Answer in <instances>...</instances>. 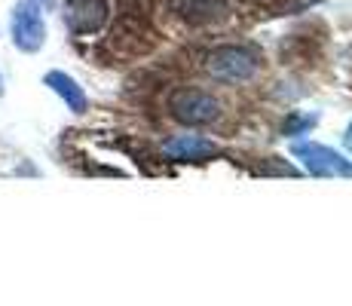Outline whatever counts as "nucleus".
I'll use <instances>...</instances> for the list:
<instances>
[{
  "label": "nucleus",
  "mask_w": 352,
  "mask_h": 306,
  "mask_svg": "<svg viewBox=\"0 0 352 306\" xmlns=\"http://www.w3.org/2000/svg\"><path fill=\"white\" fill-rule=\"evenodd\" d=\"M202 67L208 77L221 83H248L261 71V56L245 43H224L208 52Z\"/></svg>",
  "instance_id": "obj_1"
},
{
  "label": "nucleus",
  "mask_w": 352,
  "mask_h": 306,
  "mask_svg": "<svg viewBox=\"0 0 352 306\" xmlns=\"http://www.w3.org/2000/svg\"><path fill=\"white\" fill-rule=\"evenodd\" d=\"M43 0H19L10 16V40L19 52L34 56L46 46V16Z\"/></svg>",
  "instance_id": "obj_2"
},
{
  "label": "nucleus",
  "mask_w": 352,
  "mask_h": 306,
  "mask_svg": "<svg viewBox=\"0 0 352 306\" xmlns=\"http://www.w3.org/2000/svg\"><path fill=\"white\" fill-rule=\"evenodd\" d=\"M291 156L316 178H352V160L319 141H297L291 144Z\"/></svg>",
  "instance_id": "obj_3"
},
{
  "label": "nucleus",
  "mask_w": 352,
  "mask_h": 306,
  "mask_svg": "<svg viewBox=\"0 0 352 306\" xmlns=\"http://www.w3.org/2000/svg\"><path fill=\"white\" fill-rule=\"evenodd\" d=\"M168 111L181 126H208L221 117V101L212 92L202 89H181L172 95Z\"/></svg>",
  "instance_id": "obj_4"
},
{
  "label": "nucleus",
  "mask_w": 352,
  "mask_h": 306,
  "mask_svg": "<svg viewBox=\"0 0 352 306\" xmlns=\"http://www.w3.org/2000/svg\"><path fill=\"white\" fill-rule=\"evenodd\" d=\"M218 153L221 147L206 135H172L162 141V156L168 162H206Z\"/></svg>",
  "instance_id": "obj_5"
},
{
  "label": "nucleus",
  "mask_w": 352,
  "mask_h": 306,
  "mask_svg": "<svg viewBox=\"0 0 352 306\" xmlns=\"http://www.w3.org/2000/svg\"><path fill=\"white\" fill-rule=\"evenodd\" d=\"M65 22L74 34H96L107 22V0H65Z\"/></svg>",
  "instance_id": "obj_6"
},
{
  "label": "nucleus",
  "mask_w": 352,
  "mask_h": 306,
  "mask_svg": "<svg viewBox=\"0 0 352 306\" xmlns=\"http://www.w3.org/2000/svg\"><path fill=\"white\" fill-rule=\"evenodd\" d=\"M172 12L187 25H212L230 16L227 0H172Z\"/></svg>",
  "instance_id": "obj_7"
},
{
  "label": "nucleus",
  "mask_w": 352,
  "mask_h": 306,
  "mask_svg": "<svg viewBox=\"0 0 352 306\" xmlns=\"http://www.w3.org/2000/svg\"><path fill=\"white\" fill-rule=\"evenodd\" d=\"M43 86L50 92H56L58 98L65 101V107L71 113H86V111H89V95H86V89L71 77V74H65V71H46Z\"/></svg>",
  "instance_id": "obj_8"
},
{
  "label": "nucleus",
  "mask_w": 352,
  "mask_h": 306,
  "mask_svg": "<svg viewBox=\"0 0 352 306\" xmlns=\"http://www.w3.org/2000/svg\"><path fill=\"white\" fill-rule=\"evenodd\" d=\"M316 120H319V117H316V113H313V117H294V120H291L288 126H285V135H297V132H300V129L316 126Z\"/></svg>",
  "instance_id": "obj_9"
},
{
  "label": "nucleus",
  "mask_w": 352,
  "mask_h": 306,
  "mask_svg": "<svg viewBox=\"0 0 352 306\" xmlns=\"http://www.w3.org/2000/svg\"><path fill=\"white\" fill-rule=\"evenodd\" d=\"M343 147L352 153V120H349V126H346V132H343Z\"/></svg>",
  "instance_id": "obj_10"
},
{
  "label": "nucleus",
  "mask_w": 352,
  "mask_h": 306,
  "mask_svg": "<svg viewBox=\"0 0 352 306\" xmlns=\"http://www.w3.org/2000/svg\"><path fill=\"white\" fill-rule=\"evenodd\" d=\"M3 92H6V80H3V74H0V98H3Z\"/></svg>",
  "instance_id": "obj_11"
}]
</instances>
